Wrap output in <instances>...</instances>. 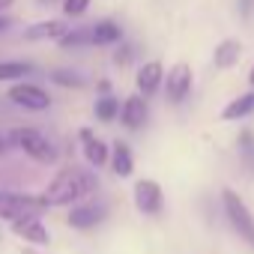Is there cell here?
Masks as SVG:
<instances>
[{
	"instance_id": "8fae6325",
	"label": "cell",
	"mask_w": 254,
	"mask_h": 254,
	"mask_svg": "<svg viewBox=\"0 0 254 254\" xmlns=\"http://www.w3.org/2000/svg\"><path fill=\"white\" fill-rule=\"evenodd\" d=\"M138 90H141V96H153L159 87H162V81H165V69H162V63L159 60H150V63H144L141 69H138Z\"/></svg>"
},
{
	"instance_id": "83f0119b",
	"label": "cell",
	"mask_w": 254,
	"mask_h": 254,
	"mask_svg": "<svg viewBox=\"0 0 254 254\" xmlns=\"http://www.w3.org/2000/svg\"><path fill=\"white\" fill-rule=\"evenodd\" d=\"M248 84L254 87V66H251V72H248Z\"/></svg>"
},
{
	"instance_id": "d6986e66",
	"label": "cell",
	"mask_w": 254,
	"mask_h": 254,
	"mask_svg": "<svg viewBox=\"0 0 254 254\" xmlns=\"http://www.w3.org/2000/svg\"><path fill=\"white\" fill-rule=\"evenodd\" d=\"M236 150H239V159H242L245 171L254 177V132H251V129H242V132H239Z\"/></svg>"
},
{
	"instance_id": "5b68a950",
	"label": "cell",
	"mask_w": 254,
	"mask_h": 254,
	"mask_svg": "<svg viewBox=\"0 0 254 254\" xmlns=\"http://www.w3.org/2000/svg\"><path fill=\"white\" fill-rule=\"evenodd\" d=\"M189 93H191V69H189V63L171 66L168 75H165V96L174 105H183Z\"/></svg>"
},
{
	"instance_id": "6da1fadb",
	"label": "cell",
	"mask_w": 254,
	"mask_h": 254,
	"mask_svg": "<svg viewBox=\"0 0 254 254\" xmlns=\"http://www.w3.org/2000/svg\"><path fill=\"white\" fill-rule=\"evenodd\" d=\"M96 186L99 183H96V174L93 171H84V168L69 165V168L57 171V177L48 183V189L42 191V197H45L48 206H69V203L87 197L90 191H96Z\"/></svg>"
},
{
	"instance_id": "ffe728a7",
	"label": "cell",
	"mask_w": 254,
	"mask_h": 254,
	"mask_svg": "<svg viewBox=\"0 0 254 254\" xmlns=\"http://www.w3.org/2000/svg\"><path fill=\"white\" fill-rule=\"evenodd\" d=\"M30 72H33V66L24 60H0V81H18Z\"/></svg>"
},
{
	"instance_id": "7a4b0ae2",
	"label": "cell",
	"mask_w": 254,
	"mask_h": 254,
	"mask_svg": "<svg viewBox=\"0 0 254 254\" xmlns=\"http://www.w3.org/2000/svg\"><path fill=\"white\" fill-rule=\"evenodd\" d=\"M45 209H51L45 197L21 194V191H0V218H6L9 224L21 218H39Z\"/></svg>"
},
{
	"instance_id": "cb8c5ba5",
	"label": "cell",
	"mask_w": 254,
	"mask_h": 254,
	"mask_svg": "<svg viewBox=\"0 0 254 254\" xmlns=\"http://www.w3.org/2000/svg\"><path fill=\"white\" fill-rule=\"evenodd\" d=\"M132 57H135V45H120L117 54H114V63H117V66H129Z\"/></svg>"
},
{
	"instance_id": "9c48e42d",
	"label": "cell",
	"mask_w": 254,
	"mask_h": 254,
	"mask_svg": "<svg viewBox=\"0 0 254 254\" xmlns=\"http://www.w3.org/2000/svg\"><path fill=\"white\" fill-rule=\"evenodd\" d=\"M147 117H150V108H147V99L144 96H129L123 105H120V120H123V126L126 129H141V126L147 123Z\"/></svg>"
},
{
	"instance_id": "7c38bea8",
	"label": "cell",
	"mask_w": 254,
	"mask_h": 254,
	"mask_svg": "<svg viewBox=\"0 0 254 254\" xmlns=\"http://www.w3.org/2000/svg\"><path fill=\"white\" fill-rule=\"evenodd\" d=\"M242 57V42L239 39H221L212 51V63L215 69H233Z\"/></svg>"
},
{
	"instance_id": "3957f363",
	"label": "cell",
	"mask_w": 254,
	"mask_h": 254,
	"mask_svg": "<svg viewBox=\"0 0 254 254\" xmlns=\"http://www.w3.org/2000/svg\"><path fill=\"white\" fill-rule=\"evenodd\" d=\"M9 141L24 156H30L33 162H39V165H54L57 162V147L42 132H36V129H12L9 132Z\"/></svg>"
},
{
	"instance_id": "44dd1931",
	"label": "cell",
	"mask_w": 254,
	"mask_h": 254,
	"mask_svg": "<svg viewBox=\"0 0 254 254\" xmlns=\"http://www.w3.org/2000/svg\"><path fill=\"white\" fill-rule=\"evenodd\" d=\"M96 117H99L102 123H111L114 117H120V99H114V96L96 99Z\"/></svg>"
},
{
	"instance_id": "d4e9b609",
	"label": "cell",
	"mask_w": 254,
	"mask_h": 254,
	"mask_svg": "<svg viewBox=\"0 0 254 254\" xmlns=\"http://www.w3.org/2000/svg\"><path fill=\"white\" fill-rule=\"evenodd\" d=\"M9 27H12V18L9 15H0V33H6Z\"/></svg>"
},
{
	"instance_id": "f546056e",
	"label": "cell",
	"mask_w": 254,
	"mask_h": 254,
	"mask_svg": "<svg viewBox=\"0 0 254 254\" xmlns=\"http://www.w3.org/2000/svg\"><path fill=\"white\" fill-rule=\"evenodd\" d=\"M39 3H57V0H39Z\"/></svg>"
},
{
	"instance_id": "603a6c76",
	"label": "cell",
	"mask_w": 254,
	"mask_h": 254,
	"mask_svg": "<svg viewBox=\"0 0 254 254\" xmlns=\"http://www.w3.org/2000/svg\"><path fill=\"white\" fill-rule=\"evenodd\" d=\"M87 6H90V0H63V12H66L69 18L84 15V12H87Z\"/></svg>"
},
{
	"instance_id": "484cf974",
	"label": "cell",
	"mask_w": 254,
	"mask_h": 254,
	"mask_svg": "<svg viewBox=\"0 0 254 254\" xmlns=\"http://www.w3.org/2000/svg\"><path fill=\"white\" fill-rule=\"evenodd\" d=\"M6 141H9L6 135H0V156H3V153H6Z\"/></svg>"
},
{
	"instance_id": "277c9868",
	"label": "cell",
	"mask_w": 254,
	"mask_h": 254,
	"mask_svg": "<svg viewBox=\"0 0 254 254\" xmlns=\"http://www.w3.org/2000/svg\"><path fill=\"white\" fill-rule=\"evenodd\" d=\"M221 203H224V215H227L230 227L239 233V239H245L254 248V212L248 209V203L233 189H224L221 191Z\"/></svg>"
},
{
	"instance_id": "4fadbf2b",
	"label": "cell",
	"mask_w": 254,
	"mask_h": 254,
	"mask_svg": "<svg viewBox=\"0 0 254 254\" xmlns=\"http://www.w3.org/2000/svg\"><path fill=\"white\" fill-rule=\"evenodd\" d=\"M81 144H84V159L93 165V168H102L105 162H108V147L90 132V129H84L81 132Z\"/></svg>"
},
{
	"instance_id": "52a82bcc",
	"label": "cell",
	"mask_w": 254,
	"mask_h": 254,
	"mask_svg": "<svg viewBox=\"0 0 254 254\" xmlns=\"http://www.w3.org/2000/svg\"><path fill=\"white\" fill-rule=\"evenodd\" d=\"M162 203H165V194H162V186L156 180H138L135 183V209L138 212L159 215L162 212Z\"/></svg>"
},
{
	"instance_id": "e0dca14e",
	"label": "cell",
	"mask_w": 254,
	"mask_h": 254,
	"mask_svg": "<svg viewBox=\"0 0 254 254\" xmlns=\"http://www.w3.org/2000/svg\"><path fill=\"white\" fill-rule=\"evenodd\" d=\"M66 30H69V27H66L63 21L51 18V21H39V24H33L24 36H27V39H60Z\"/></svg>"
},
{
	"instance_id": "8992f818",
	"label": "cell",
	"mask_w": 254,
	"mask_h": 254,
	"mask_svg": "<svg viewBox=\"0 0 254 254\" xmlns=\"http://www.w3.org/2000/svg\"><path fill=\"white\" fill-rule=\"evenodd\" d=\"M9 99L18 108H27V111H45V108H51V96L39 84H27V81H18L9 90Z\"/></svg>"
},
{
	"instance_id": "9a60e30c",
	"label": "cell",
	"mask_w": 254,
	"mask_h": 254,
	"mask_svg": "<svg viewBox=\"0 0 254 254\" xmlns=\"http://www.w3.org/2000/svg\"><path fill=\"white\" fill-rule=\"evenodd\" d=\"M123 39V27L114 24V21H99V24H90V42L93 45H114Z\"/></svg>"
},
{
	"instance_id": "4316f807",
	"label": "cell",
	"mask_w": 254,
	"mask_h": 254,
	"mask_svg": "<svg viewBox=\"0 0 254 254\" xmlns=\"http://www.w3.org/2000/svg\"><path fill=\"white\" fill-rule=\"evenodd\" d=\"M12 3H15V0H0V9H9Z\"/></svg>"
},
{
	"instance_id": "ba28073f",
	"label": "cell",
	"mask_w": 254,
	"mask_h": 254,
	"mask_svg": "<svg viewBox=\"0 0 254 254\" xmlns=\"http://www.w3.org/2000/svg\"><path fill=\"white\" fill-rule=\"evenodd\" d=\"M102 218H105V203L87 200V203L72 206V212H69L66 221H69V227H75V230H90V227H96Z\"/></svg>"
},
{
	"instance_id": "30bf717a",
	"label": "cell",
	"mask_w": 254,
	"mask_h": 254,
	"mask_svg": "<svg viewBox=\"0 0 254 254\" xmlns=\"http://www.w3.org/2000/svg\"><path fill=\"white\" fill-rule=\"evenodd\" d=\"M12 233L30 245H48V227L39 221V218H21V221H12Z\"/></svg>"
},
{
	"instance_id": "f1b7e54d",
	"label": "cell",
	"mask_w": 254,
	"mask_h": 254,
	"mask_svg": "<svg viewBox=\"0 0 254 254\" xmlns=\"http://www.w3.org/2000/svg\"><path fill=\"white\" fill-rule=\"evenodd\" d=\"M21 254H39L36 248H21Z\"/></svg>"
},
{
	"instance_id": "2e32d148",
	"label": "cell",
	"mask_w": 254,
	"mask_h": 254,
	"mask_svg": "<svg viewBox=\"0 0 254 254\" xmlns=\"http://www.w3.org/2000/svg\"><path fill=\"white\" fill-rule=\"evenodd\" d=\"M248 114H254V93H242V96L230 99L221 111V120H242Z\"/></svg>"
},
{
	"instance_id": "ac0fdd59",
	"label": "cell",
	"mask_w": 254,
	"mask_h": 254,
	"mask_svg": "<svg viewBox=\"0 0 254 254\" xmlns=\"http://www.w3.org/2000/svg\"><path fill=\"white\" fill-rule=\"evenodd\" d=\"M57 42H60V48H63V51H75V48L93 45V42H90V24H84V27H69Z\"/></svg>"
},
{
	"instance_id": "5bb4252c",
	"label": "cell",
	"mask_w": 254,
	"mask_h": 254,
	"mask_svg": "<svg viewBox=\"0 0 254 254\" xmlns=\"http://www.w3.org/2000/svg\"><path fill=\"white\" fill-rule=\"evenodd\" d=\"M111 168H114L117 177H132V171H135V156L123 141H117L114 150H111Z\"/></svg>"
},
{
	"instance_id": "7402d4cb",
	"label": "cell",
	"mask_w": 254,
	"mask_h": 254,
	"mask_svg": "<svg viewBox=\"0 0 254 254\" xmlns=\"http://www.w3.org/2000/svg\"><path fill=\"white\" fill-rule=\"evenodd\" d=\"M51 81L60 84V87H84V78L78 72H69V69H57L51 72Z\"/></svg>"
}]
</instances>
